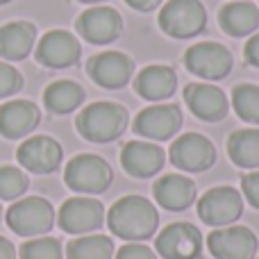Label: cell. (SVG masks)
Here are the masks:
<instances>
[{
    "label": "cell",
    "instance_id": "7",
    "mask_svg": "<svg viewBox=\"0 0 259 259\" xmlns=\"http://www.w3.org/2000/svg\"><path fill=\"white\" fill-rule=\"evenodd\" d=\"M232 55L216 41H202L184 53V66L202 80H223L232 71Z\"/></svg>",
    "mask_w": 259,
    "mask_h": 259
},
{
    "label": "cell",
    "instance_id": "22",
    "mask_svg": "<svg viewBox=\"0 0 259 259\" xmlns=\"http://www.w3.org/2000/svg\"><path fill=\"white\" fill-rule=\"evenodd\" d=\"M219 23L230 36H250L259 30V7L250 0H234L219 12Z\"/></svg>",
    "mask_w": 259,
    "mask_h": 259
},
{
    "label": "cell",
    "instance_id": "13",
    "mask_svg": "<svg viewBox=\"0 0 259 259\" xmlns=\"http://www.w3.org/2000/svg\"><path fill=\"white\" fill-rule=\"evenodd\" d=\"M80 41L64 30H53L41 36L36 46V62L48 68H68L80 59Z\"/></svg>",
    "mask_w": 259,
    "mask_h": 259
},
{
    "label": "cell",
    "instance_id": "5",
    "mask_svg": "<svg viewBox=\"0 0 259 259\" xmlns=\"http://www.w3.org/2000/svg\"><path fill=\"white\" fill-rule=\"evenodd\" d=\"M66 184L77 193H103L109 189L114 180L112 166L98 155H77L68 161L66 173H64Z\"/></svg>",
    "mask_w": 259,
    "mask_h": 259
},
{
    "label": "cell",
    "instance_id": "24",
    "mask_svg": "<svg viewBox=\"0 0 259 259\" xmlns=\"http://www.w3.org/2000/svg\"><path fill=\"white\" fill-rule=\"evenodd\" d=\"M228 155L239 168H259V130H237L228 139Z\"/></svg>",
    "mask_w": 259,
    "mask_h": 259
},
{
    "label": "cell",
    "instance_id": "17",
    "mask_svg": "<svg viewBox=\"0 0 259 259\" xmlns=\"http://www.w3.org/2000/svg\"><path fill=\"white\" fill-rule=\"evenodd\" d=\"M16 157L30 173L46 175L62 164V146L50 137H32L18 146Z\"/></svg>",
    "mask_w": 259,
    "mask_h": 259
},
{
    "label": "cell",
    "instance_id": "37",
    "mask_svg": "<svg viewBox=\"0 0 259 259\" xmlns=\"http://www.w3.org/2000/svg\"><path fill=\"white\" fill-rule=\"evenodd\" d=\"M5 3H9V0H0V5H5Z\"/></svg>",
    "mask_w": 259,
    "mask_h": 259
},
{
    "label": "cell",
    "instance_id": "32",
    "mask_svg": "<svg viewBox=\"0 0 259 259\" xmlns=\"http://www.w3.org/2000/svg\"><path fill=\"white\" fill-rule=\"evenodd\" d=\"M116 259H157V255L143 243H127L116 252Z\"/></svg>",
    "mask_w": 259,
    "mask_h": 259
},
{
    "label": "cell",
    "instance_id": "4",
    "mask_svg": "<svg viewBox=\"0 0 259 259\" xmlns=\"http://www.w3.org/2000/svg\"><path fill=\"white\" fill-rule=\"evenodd\" d=\"M5 221L12 228V232L21 237H39L55 225V209L41 196L21 198L7 209Z\"/></svg>",
    "mask_w": 259,
    "mask_h": 259
},
{
    "label": "cell",
    "instance_id": "33",
    "mask_svg": "<svg viewBox=\"0 0 259 259\" xmlns=\"http://www.w3.org/2000/svg\"><path fill=\"white\" fill-rule=\"evenodd\" d=\"M243 57H246V62L250 64V66L259 68V32H257V34H252L250 39L246 41V48H243Z\"/></svg>",
    "mask_w": 259,
    "mask_h": 259
},
{
    "label": "cell",
    "instance_id": "11",
    "mask_svg": "<svg viewBox=\"0 0 259 259\" xmlns=\"http://www.w3.org/2000/svg\"><path fill=\"white\" fill-rule=\"evenodd\" d=\"M57 221L68 234H89L103 225L105 207L96 198H71L62 205Z\"/></svg>",
    "mask_w": 259,
    "mask_h": 259
},
{
    "label": "cell",
    "instance_id": "36",
    "mask_svg": "<svg viewBox=\"0 0 259 259\" xmlns=\"http://www.w3.org/2000/svg\"><path fill=\"white\" fill-rule=\"evenodd\" d=\"M80 3H89V5H96V3H103V0H80Z\"/></svg>",
    "mask_w": 259,
    "mask_h": 259
},
{
    "label": "cell",
    "instance_id": "35",
    "mask_svg": "<svg viewBox=\"0 0 259 259\" xmlns=\"http://www.w3.org/2000/svg\"><path fill=\"white\" fill-rule=\"evenodd\" d=\"M0 259H16V250H14L12 241L0 237Z\"/></svg>",
    "mask_w": 259,
    "mask_h": 259
},
{
    "label": "cell",
    "instance_id": "21",
    "mask_svg": "<svg viewBox=\"0 0 259 259\" xmlns=\"http://www.w3.org/2000/svg\"><path fill=\"white\" fill-rule=\"evenodd\" d=\"M175 87H178V75H175L173 68L155 64V66H146L134 80V89L141 98L150 100H166L175 94Z\"/></svg>",
    "mask_w": 259,
    "mask_h": 259
},
{
    "label": "cell",
    "instance_id": "8",
    "mask_svg": "<svg viewBox=\"0 0 259 259\" xmlns=\"http://www.w3.org/2000/svg\"><path fill=\"white\" fill-rule=\"evenodd\" d=\"M207 248L216 259H255L259 241L246 225H228L207 237Z\"/></svg>",
    "mask_w": 259,
    "mask_h": 259
},
{
    "label": "cell",
    "instance_id": "10",
    "mask_svg": "<svg viewBox=\"0 0 259 259\" xmlns=\"http://www.w3.org/2000/svg\"><path fill=\"white\" fill-rule=\"evenodd\" d=\"M170 164L187 173H202L216 161V148L207 137L198 132L182 134L170 143Z\"/></svg>",
    "mask_w": 259,
    "mask_h": 259
},
{
    "label": "cell",
    "instance_id": "6",
    "mask_svg": "<svg viewBox=\"0 0 259 259\" xmlns=\"http://www.w3.org/2000/svg\"><path fill=\"white\" fill-rule=\"evenodd\" d=\"M243 214V196L232 187H214L198 200V216L211 228H228Z\"/></svg>",
    "mask_w": 259,
    "mask_h": 259
},
{
    "label": "cell",
    "instance_id": "25",
    "mask_svg": "<svg viewBox=\"0 0 259 259\" xmlns=\"http://www.w3.org/2000/svg\"><path fill=\"white\" fill-rule=\"evenodd\" d=\"M84 100V89L80 84L71 80H59L46 89L44 94V103L50 112L55 114H68L73 109H77Z\"/></svg>",
    "mask_w": 259,
    "mask_h": 259
},
{
    "label": "cell",
    "instance_id": "27",
    "mask_svg": "<svg viewBox=\"0 0 259 259\" xmlns=\"http://www.w3.org/2000/svg\"><path fill=\"white\" fill-rule=\"evenodd\" d=\"M232 107L239 118L246 123L259 125V87L255 84H239L232 91Z\"/></svg>",
    "mask_w": 259,
    "mask_h": 259
},
{
    "label": "cell",
    "instance_id": "28",
    "mask_svg": "<svg viewBox=\"0 0 259 259\" xmlns=\"http://www.w3.org/2000/svg\"><path fill=\"white\" fill-rule=\"evenodd\" d=\"M21 259H62V246L53 237H34L21 246Z\"/></svg>",
    "mask_w": 259,
    "mask_h": 259
},
{
    "label": "cell",
    "instance_id": "39",
    "mask_svg": "<svg viewBox=\"0 0 259 259\" xmlns=\"http://www.w3.org/2000/svg\"><path fill=\"white\" fill-rule=\"evenodd\" d=\"M257 259H259V257H257Z\"/></svg>",
    "mask_w": 259,
    "mask_h": 259
},
{
    "label": "cell",
    "instance_id": "3",
    "mask_svg": "<svg viewBox=\"0 0 259 259\" xmlns=\"http://www.w3.org/2000/svg\"><path fill=\"white\" fill-rule=\"evenodd\" d=\"M159 27L175 39H191L207 27V9L200 0H168L159 12Z\"/></svg>",
    "mask_w": 259,
    "mask_h": 259
},
{
    "label": "cell",
    "instance_id": "2",
    "mask_svg": "<svg viewBox=\"0 0 259 259\" xmlns=\"http://www.w3.org/2000/svg\"><path fill=\"white\" fill-rule=\"evenodd\" d=\"M127 109L116 103H94L77 116V132L94 143L116 141L127 127Z\"/></svg>",
    "mask_w": 259,
    "mask_h": 259
},
{
    "label": "cell",
    "instance_id": "18",
    "mask_svg": "<svg viewBox=\"0 0 259 259\" xmlns=\"http://www.w3.org/2000/svg\"><path fill=\"white\" fill-rule=\"evenodd\" d=\"M164 150L155 143H143V141H130L121 150V164L127 175L132 178H152L161 170L164 166Z\"/></svg>",
    "mask_w": 259,
    "mask_h": 259
},
{
    "label": "cell",
    "instance_id": "34",
    "mask_svg": "<svg viewBox=\"0 0 259 259\" xmlns=\"http://www.w3.org/2000/svg\"><path fill=\"white\" fill-rule=\"evenodd\" d=\"M125 3L137 12H152L155 7L161 5V0H125Z\"/></svg>",
    "mask_w": 259,
    "mask_h": 259
},
{
    "label": "cell",
    "instance_id": "31",
    "mask_svg": "<svg viewBox=\"0 0 259 259\" xmlns=\"http://www.w3.org/2000/svg\"><path fill=\"white\" fill-rule=\"evenodd\" d=\"M241 189H243V196L246 200L250 202L255 209H259V168L248 173L246 178L241 180Z\"/></svg>",
    "mask_w": 259,
    "mask_h": 259
},
{
    "label": "cell",
    "instance_id": "14",
    "mask_svg": "<svg viewBox=\"0 0 259 259\" xmlns=\"http://www.w3.org/2000/svg\"><path fill=\"white\" fill-rule=\"evenodd\" d=\"M134 132L152 141H166L182 127V112L175 105H155L146 107L134 118Z\"/></svg>",
    "mask_w": 259,
    "mask_h": 259
},
{
    "label": "cell",
    "instance_id": "30",
    "mask_svg": "<svg viewBox=\"0 0 259 259\" xmlns=\"http://www.w3.org/2000/svg\"><path fill=\"white\" fill-rule=\"evenodd\" d=\"M23 87V77L16 68H12L9 64L0 62V98H7V96L16 94Z\"/></svg>",
    "mask_w": 259,
    "mask_h": 259
},
{
    "label": "cell",
    "instance_id": "15",
    "mask_svg": "<svg viewBox=\"0 0 259 259\" xmlns=\"http://www.w3.org/2000/svg\"><path fill=\"white\" fill-rule=\"evenodd\" d=\"M184 100L193 116L207 123L223 121L230 112V100L225 91L214 84H189L184 89Z\"/></svg>",
    "mask_w": 259,
    "mask_h": 259
},
{
    "label": "cell",
    "instance_id": "1",
    "mask_svg": "<svg viewBox=\"0 0 259 259\" xmlns=\"http://www.w3.org/2000/svg\"><path fill=\"white\" fill-rule=\"evenodd\" d=\"M107 225L116 237L125 241H146L157 232L159 214L155 205L143 196H125L112 205L107 214Z\"/></svg>",
    "mask_w": 259,
    "mask_h": 259
},
{
    "label": "cell",
    "instance_id": "23",
    "mask_svg": "<svg viewBox=\"0 0 259 259\" xmlns=\"http://www.w3.org/2000/svg\"><path fill=\"white\" fill-rule=\"evenodd\" d=\"M34 25L27 21H14L0 27V57L18 62L34 48Z\"/></svg>",
    "mask_w": 259,
    "mask_h": 259
},
{
    "label": "cell",
    "instance_id": "29",
    "mask_svg": "<svg viewBox=\"0 0 259 259\" xmlns=\"http://www.w3.org/2000/svg\"><path fill=\"white\" fill-rule=\"evenodd\" d=\"M27 191V178L16 166H0V198L16 200Z\"/></svg>",
    "mask_w": 259,
    "mask_h": 259
},
{
    "label": "cell",
    "instance_id": "12",
    "mask_svg": "<svg viewBox=\"0 0 259 259\" xmlns=\"http://www.w3.org/2000/svg\"><path fill=\"white\" fill-rule=\"evenodd\" d=\"M89 71L91 80L103 89H121L125 87L134 75V62L123 53L109 50V53H100L89 59Z\"/></svg>",
    "mask_w": 259,
    "mask_h": 259
},
{
    "label": "cell",
    "instance_id": "26",
    "mask_svg": "<svg viewBox=\"0 0 259 259\" xmlns=\"http://www.w3.org/2000/svg\"><path fill=\"white\" fill-rule=\"evenodd\" d=\"M68 259H114V241L105 234H84L68 243Z\"/></svg>",
    "mask_w": 259,
    "mask_h": 259
},
{
    "label": "cell",
    "instance_id": "9",
    "mask_svg": "<svg viewBox=\"0 0 259 259\" xmlns=\"http://www.w3.org/2000/svg\"><path fill=\"white\" fill-rule=\"evenodd\" d=\"M202 234L191 223H170L155 239V250L164 259H200Z\"/></svg>",
    "mask_w": 259,
    "mask_h": 259
},
{
    "label": "cell",
    "instance_id": "16",
    "mask_svg": "<svg viewBox=\"0 0 259 259\" xmlns=\"http://www.w3.org/2000/svg\"><path fill=\"white\" fill-rule=\"evenodd\" d=\"M123 30V18L112 7H91L77 18V32L89 44L103 46L118 39Z\"/></svg>",
    "mask_w": 259,
    "mask_h": 259
},
{
    "label": "cell",
    "instance_id": "19",
    "mask_svg": "<svg viewBox=\"0 0 259 259\" xmlns=\"http://www.w3.org/2000/svg\"><path fill=\"white\" fill-rule=\"evenodd\" d=\"M41 114L30 100H12L0 107V134L5 139H21L36 127Z\"/></svg>",
    "mask_w": 259,
    "mask_h": 259
},
{
    "label": "cell",
    "instance_id": "20",
    "mask_svg": "<svg viewBox=\"0 0 259 259\" xmlns=\"http://www.w3.org/2000/svg\"><path fill=\"white\" fill-rule=\"evenodd\" d=\"M155 200L168 211H184L196 200V184L184 175H164L152 187Z\"/></svg>",
    "mask_w": 259,
    "mask_h": 259
},
{
    "label": "cell",
    "instance_id": "38",
    "mask_svg": "<svg viewBox=\"0 0 259 259\" xmlns=\"http://www.w3.org/2000/svg\"><path fill=\"white\" fill-rule=\"evenodd\" d=\"M0 219H3V207H0Z\"/></svg>",
    "mask_w": 259,
    "mask_h": 259
}]
</instances>
